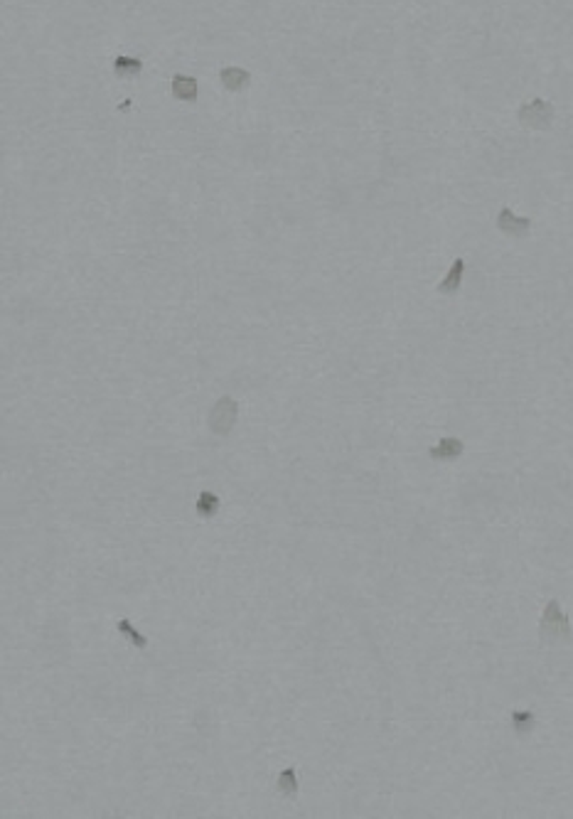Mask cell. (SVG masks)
<instances>
[{"instance_id":"cell-8","label":"cell","mask_w":573,"mask_h":819,"mask_svg":"<svg viewBox=\"0 0 573 819\" xmlns=\"http://www.w3.org/2000/svg\"><path fill=\"white\" fill-rule=\"evenodd\" d=\"M170 89H172V96H175V99L197 101V82H194L192 76L175 74L172 76V82H170Z\"/></svg>"},{"instance_id":"cell-9","label":"cell","mask_w":573,"mask_h":819,"mask_svg":"<svg viewBox=\"0 0 573 819\" xmlns=\"http://www.w3.org/2000/svg\"><path fill=\"white\" fill-rule=\"evenodd\" d=\"M219 507H222V500H219V495H214V492L205 490L197 495V502H194V512H197L202 519H212V517L219 512Z\"/></svg>"},{"instance_id":"cell-7","label":"cell","mask_w":573,"mask_h":819,"mask_svg":"<svg viewBox=\"0 0 573 819\" xmlns=\"http://www.w3.org/2000/svg\"><path fill=\"white\" fill-rule=\"evenodd\" d=\"M219 82L224 84L227 91H241V89L249 87L251 74H249L246 69H241V67H224V69L219 71Z\"/></svg>"},{"instance_id":"cell-11","label":"cell","mask_w":573,"mask_h":819,"mask_svg":"<svg viewBox=\"0 0 573 819\" xmlns=\"http://www.w3.org/2000/svg\"><path fill=\"white\" fill-rule=\"evenodd\" d=\"M276 790L281 792L283 797H295L298 795V775H295V767H286L281 770L278 780H276Z\"/></svg>"},{"instance_id":"cell-10","label":"cell","mask_w":573,"mask_h":819,"mask_svg":"<svg viewBox=\"0 0 573 819\" xmlns=\"http://www.w3.org/2000/svg\"><path fill=\"white\" fill-rule=\"evenodd\" d=\"M143 71V62L135 57H113V74L118 79H135L141 76Z\"/></svg>"},{"instance_id":"cell-4","label":"cell","mask_w":573,"mask_h":819,"mask_svg":"<svg viewBox=\"0 0 573 819\" xmlns=\"http://www.w3.org/2000/svg\"><path fill=\"white\" fill-rule=\"evenodd\" d=\"M497 229L502 232V234L512 236V239H524V236L529 234V229H532V219L517 217L509 207H502L497 214Z\"/></svg>"},{"instance_id":"cell-1","label":"cell","mask_w":573,"mask_h":819,"mask_svg":"<svg viewBox=\"0 0 573 819\" xmlns=\"http://www.w3.org/2000/svg\"><path fill=\"white\" fill-rule=\"evenodd\" d=\"M539 635H541V642L544 644L568 642L571 640V620H568V615L561 610L559 601L546 603L541 622H539Z\"/></svg>"},{"instance_id":"cell-12","label":"cell","mask_w":573,"mask_h":819,"mask_svg":"<svg viewBox=\"0 0 573 819\" xmlns=\"http://www.w3.org/2000/svg\"><path fill=\"white\" fill-rule=\"evenodd\" d=\"M118 632L133 644L135 650H146L148 647V638L143 635V632H138V627H135L128 618H121V620H118Z\"/></svg>"},{"instance_id":"cell-2","label":"cell","mask_w":573,"mask_h":819,"mask_svg":"<svg viewBox=\"0 0 573 819\" xmlns=\"http://www.w3.org/2000/svg\"><path fill=\"white\" fill-rule=\"evenodd\" d=\"M236 418H239V401L234 396H219L210 411L207 426H210V431L214 436H222L224 438L236 426Z\"/></svg>"},{"instance_id":"cell-6","label":"cell","mask_w":573,"mask_h":819,"mask_svg":"<svg viewBox=\"0 0 573 819\" xmlns=\"http://www.w3.org/2000/svg\"><path fill=\"white\" fill-rule=\"evenodd\" d=\"M462 276H465V258H456V261H453V266L448 269V273H445V278L438 283V288H436V291H438L440 295H456V293L460 291V286H462Z\"/></svg>"},{"instance_id":"cell-3","label":"cell","mask_w":573,"mask_h":819,"mask_svg":"<svg viewBox=\"0 0 573 819\" xmlns=\"http://www.w3.org/2000/svg\"><path fill=\"white\" fill-rule=\"evenodd\" d=\"M554 104L551 101H544V99H532L529 104L519 106V111H517V121L524 126V128H532V131H546L551 128V123H554Z\"/></svg>"},{"instance_id":"cell-13","label":"cell","mask_w":573,"mask_h":819,"mask_svg":"<svg viewBox=\"0 0 573 819\" xmlns=\"http://www.w3.org/2000/svg\"><path fill=\"white\" fill-rule=\"evenodd\" d=\"M534 723H537V719H534L532 711H512V728H515L519 736L534 731Z\"/></svg>"},{"instance_id":"cell-5","label":"cell","mask_w":573,"mask_h":819,"mask_svg":"<svg viewBox=\"0 0 573 819\" xmlns=\"http://www.w3.org/2000/svg\"><path fill=\"white\" fill-rule=\"evenodd\" d=\"M462 451H465V443H462L460 438H456V436H445V438H440L438 443L428 451V456H431L433 460H456V458L462 456Z\"/></svg>"}]
</instances>
